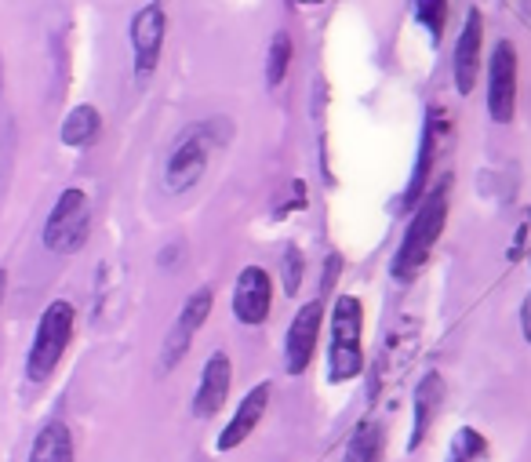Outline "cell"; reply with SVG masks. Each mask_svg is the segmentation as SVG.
Returning <instances> with one entry per match:
<instances>
[{
  "label": "cell",
  "instance_id": "obj_1",
  "mask_svg": "<svg viewBox=\"0 0 531 462\" xmlns=\"http://www.w3.org/2000/svg\"><path fill=\"white\" fill-rule=\"evenodd\" d=\"M444 219H448V182L433 186L419 201L415 215H411L408 230H404V241L397 248V259H393V277L397 281H411L426 266L433 244L441 241Z\"/></svg>",
  "mask_w": 531,
  "mask_h": 462
},
{
  "label": "cell",
  "instance_id": "obj_7",
  "mask_svg": "<svg viewBox=\"0 0 531 462\" xmlns=\"http://www.w3.org/2000/svg\"><path fill=\"white\" fill-rule=\"evenodd\" d=\"M211 313V288H197V292L186 299V306L179 310V317H175V324H171L168 339H164V357H161V372H171L175 364L190 353V342L193 335L201 332L204 321H208Z\"/></svg>",
  "mask_w": 531,
  "mask_h": 462
},
{
  "label": "cell",
  "instance_id": "obj_20",
  "mask_svg": "<svg viewBox=\"0 0 531 462\" xmlns=\"http://www.w3.org/2000/svg\"><path fill=\"white\" fill-rule=\"evenodd\" d=\"M288 66H291V37L281 30L277 37H273L270 59H266V81H270V88L284 84V77H288Z\"/></svg>",
  "mask_w": 531,
  "mask_h": 462
},
{
  "label": "cell",
  "instance_id": "obj_26",
  "mask_svg": "<svg viewBox=\"0 0 531 462\" xmlns=\"http://www.w3.org/2000/svg\"><path fill=\"white\" fill-rule=\"evenodd\" d=\"M306 4H317V0H306Z\"/></svg>",
  "mask_w": 531,
  "mask_h": 462
},
{
  "label": "cell",
  "instance_id": "obj_16",
  "mask_svg": "<svg viewBox=\"0 0 531 462\" xmlns=\"http://www.w3.org/2000/svg\"><path fill=\"white\" fill-rule=\"evenodd\" d=\"M30 462H73V437L62 422H48L33 441Z\"/></svg>",
  "mask_w": 531,
  "mask_h": 462
},
{
  "label": "cell",
  "instance_id": "obj_3",
  "mask_svg": "<svg viewBox=\"0 0 531 462\" xmlns=\"http://www.w3.org/2000/svg\"><path fill=\"white\" fill-rule=\"evenodd\" d=\"M73 321H77V313H73V306L66 299H55L44 310L41 324H37V335H33L30 357H26V375L33 382H44L59 368L62 353H66V346L73 339Z\"/></svg>",
  "mask_w": 531,
  "mask_h": 462
},
{
  "label": "cell",
  "instance_id": "obj_12",
  "mask_svg": "<svg viewBox=\"0 0 531 462\" xmlns=\"http://www.w3.org/2000/svg\"><path fill=\"white\" fill-rule=\"evenodd\" d=\"M230 382H233L230 357L222 350H215L208 357V364H204L201 386L193 393V415H197V419H211V415L219 412L222 404H226V397H230Z\"/></svg>",
  "mask_w": 531,
  "mask_h": 462
},
{
  "label": "cell",
  "instance_id": "obj_13",
  "mask_svg": "<svg viewBox=\"0 0 531 462\" xmlns=\"http://www.w3.org/2000/svg\"><path fill=\"white\" fill-rule=\"evenodd\" d=\"M270 382H259L255 390L248 393L241 401V408L233 412V419L226 422V430H222V437L215 441V448L219 452H233V448H241L244 441H248L251 433H255V426L262 422V415H266V408H270Z\"/></svg>",
  "mask_w": 531,
  "mask_h": 462
},
{
  "label": "cell",
  "instance_id": "obj_25",
  "mask_svg": "<svg viewBox=\"0 0 531 462\" xmlns=\"http://www.w3.org/2000/svg\"><path fill=\"white\" fill-rule=\"evenodd\" d=\"M4 284H8V273L0 270V299H4Z\"/></svg>",
  "mask_w": 531,
  "mask_h": 462
},
{
  "label": "cell",
  "instance_id": "obj_21",
  "mask_svg": "<svg viewBox=\"0 0 531 462\" xmlns=\"http://www.w3.org/2000/svg\"><path fill=\"white\" fill-rule=\"evenodd\" d=\"M415 19L430 30L433 41H441L444 19H448V0H415Z\"/></svg>",
  "mask_w": 531,
  "mask_h": 462
},
{
  "label": "cell",
  "instance_id": "obj_4",
  "mask_svg": "<svg viewBox=\"0 0 531 462\" xmlns=\"http://www.w3.org/2000/svg\"><path fill=\"white\" fill-rule=\"evenodd\" d=\"M91 230V204L84 190H66L59 204L51 208L48 222H44V248L59 255H70L84 248Z\"/></svg>",
  "mask_w": 531,
  "mask_h": 462
},
{
  "label": "cell",
  "instance_id": "obj_9",
  "mask_svg": "<svg viewBox=\"0 0 531 462\" xmlns=\"http://www.w3.org/2000/svg\"><path fill=\"white\" fill-rule=\"evenodd\" d=\"M164 30H168V19H164L161 4H146L131 19V48H135V73H139V81H146L157 70V62H161Z\"/></svg>",
  "mask_w": 531,
  "mask_h": 462
},
{
  "label": "cell",
  "instance_id": "obj_11",
  "mask_svg": "<svg viewBox=\"0 0 531 462\" xmlns=\"http://www.w3.org/2000/svg\"><path fill=\"white\" fill-rule=\"evenodd\" d=\"M481 44H484V19H481V11L473 8L470 15H466V26H462L459 44H455V62H451L459 95H470V91L477 88V73H481Z\"/></svg>",
  "mask_w": 531,
  "mask_h": 462
},
{
  "label": "cell",
  "instance_id": "obj_24",
  "mask_svg": "<svg viewBox=\"0 0 531 462\" xmlns=\"http://www.w3.org/2000/svg\"><path fill=\"white\" fill-rule=\"evenodd\" d=\"M521 332H524V339L531 342V295L524 299V306H521Z\"/></svg>",
  "mask_w": 531,
  "mask_h": 462
},
{
  "label": "cell",
  "instance_id": "obj_17",
  "mask_svg": "<svg viewBox=\"0 0 531 462\" xmlns=\"http://www.w3.org/2000/svg\"><path fill=\"white\" fill-rule=\"evenodd\" d=\"M382 448H386V433L379 422H361L346 441L342 462H382Z\"/></svg>",
  "mask_w": 531,
  "mask_h": 462
},
{
  "label": "cell",
  "instance_id": "obj_19",
  "mask_svg": "<svg viewBox=\"0 0 531 462\" xmlns=\"http://www.w3.org/2000/svg\"><path fill=\"white\" fill-rule=\"evenodd\" d=\"M484 459H488V441H484L477 430L462 426V430L455 433V441H451L448 459L444 462H484Z\"/></svg>",
  "mask_w": 531,
  "mask_h": 462
},
{
  "label": "cell",
  "instance_id": "obj_14",
  "mask_svg": "<svg viewBox=\"0 0 531 462\" xmlns=\"http://www.w3.org/2000/svg\"><path fill=\"white\" fill-rule=\"evenodd\" d=\"M441 404H444V382L437 372H430L419 382V390H415V426H411V441H408L411 452L426 441V433H430L433 419L441 412Z\"/></svg>",
  "mask_w": 531,
  "mask_h": 462
},
{
  "label": "cell",
  "instance_id": "obj_22",
  "mask_svg": "<svg viewBox=\"0 0 531 462\" xmlns=\"http://www.w3.org/2000/svg\"><path fill=\"white\" fill-rule=\"evenodd\" d=\"M302 273H306V259H302V252L295 244H288V248H284V292L288 295L299 292Z\"/></svg>",
  "mask_w": 531,
  "mask_h": 462
},
{
  "label": "cell",
  "instance_id": "obj_8",
  "mask_svg": "<svg viewBox=\"0 0 531 462\" xmlns=\"http://www.w3.org/2000/svg\"><path fill=\"white\" fill-rule=\"evenodd\" d=\"M321 321H324L321 299L306 302V306L291 317L288 342H284V368H288V375H302L310 368L313 350H317V335H321Z\"/></svg>",
  "mask_w": 531,
  "mask_h": 462
},
{
  "label": "cell",
  "instance_id": "obj_23",
  "mask_svg": "<svg viewBox=\"0 0 531 462\" xmlns=\"http://www.w3.org/2000/svg\"><path fill=\"white\" fill-rule=\"evenodd\" d=\"M339 255H331L328 259V270H324V284H321V292H331V284H335V277H339Z\"/></svg>",
  "mask_w": 531,
  "mask_h": 462
},
{
  "label": "cell",
  "instance_id": "obj_18",
  "mask_svg": "<svg viewBox=\"0 0 531 462\" xmlns=\"http://www.w3.org/2000/svg\"><path fill=\"white\" fill-rule=\"evenodd\" d=\"M95 135H99V110L95 106H77L62 121V142L66 146H88Z\"/></svg>",
  "mask_w": 531,
  "mask_h": 462
},
{
  "label": "cell",
  "instance_id": "obj_10",
  "mask_svg": "<svg viewBox=\"0 0 531 462\" xmlns=\"http://www.w3.org/2000/svg\"><path fill=\"white\" fill-rule=\"evenodd\" d=\"M273 306V284L270 273L262 266H244L237 273V284H233V317L241 324H262L270 317Z\"/></svg>",
  "mask_w": 531,
  "mask_h": 462
},
{
  "label": "cell",
  "instance_id": "obj_5",
  "mask_svg": "<svg viewBox=\"0 0 531 462\" xmlns=\"http://www.w3.org/2000/svg\"><path fill=\"white\" fill-rule=\"evenodd\" d=\"M211 131H215V124H193L179 135L168 157V168H164V186L171 193H186L190 186L201 182L204 168H208V153L215 146Z\"/></svg>",
  "mask_w": 531,
  "mask_h": 462
},
{
  "label": "cell",
  "instance_id": "obj_6",
  "mask_svg": "<svg viewBox=\"0 0 531 462\" xmlns=\"http://www.w3.org/2000/svg\"><path fill=\"white\" fill-rule=\"evenodd\" d=\"M517 110V48L499 41L488 66V113L495 124H510Z\"/></svg>",
  "mask_w": 531,
  "mask_h": 462
},
{
  "label": "cell",
  "instance_id": "obj_2",
  "mask_svg": "<svg viewBox=\"0 0 531 462\" xmlns=\"http://www.w3.org/2000/svg\"><path fill=\"white\" fill-rule=\"evenodd\" d=\"M364 368V306L357 295H339L331 306L328 379L335 386L357 379Z\"/></svg>",
  "mask_w": 531,
  "mask_h": 462
},
{
  "label": "cell",
  "instance_id": "obj_15",
  "mask_svg": "<svg viewBox=\"0 0 531 462\" xmlns=\"http://www.w3.org/2000/svg\"><path fill=\"white\" fill-rule=\"evenodd\" d=\"M444 128H441V113L433 110L430 121H426V128H422V150H419V161H415V175H411V186H408V201H415L422 193V186H426V179H430V168L433 161H437V142H441Z\"/></svg>",
  "mask_w": 531,
  "mask_h": 462
}]
</instances>
